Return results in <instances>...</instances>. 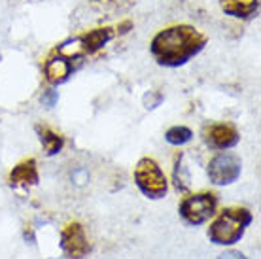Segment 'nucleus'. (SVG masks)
<instances>
[{
	"mask_svg": "<svg viewBox=\"0 0 261 259\" xmlns=\"http://www.w3.org/2000/svg\"><path fill=\"white\" fill-rule=\"evenodd\" d=\"M61 250L66 255V259H84L91 252L89 240L85 237L84 227L78 221L68 223L61 233Z\"/></svg>",
	"mask_w": 261,
	"mask_h": 259,
	"instance_id": "obj_7",
	"label": "nucleus"
},
{
	"mask_svg": "<svg viewBox=\"0 0 261 259\" xmlns=\"http://www.w3.org/2000/svg\"><path fill=\"white\" fill-rule=\"evenodd\" d=\"M252 212L246 208H225L208 227V239L218 246H233L244 237L252 223Z\"/></svg>",
	"mask_w": 261,
	"mask_h": 259,
	"instance_id": "obj_2",
	"label": "nucleus"
},
{
	"mask_svg": "<svg viewBox=\"0 0 261 259\" xmlns=\"http://www.w3.org/2000/svg\"><path fill=\"white\" fill-rule=\"evenodd\" d=\"M206 45V36L191 25H174L163 29L153 36L150 44V51L157 65L176 66L186 65L191 57L202 51Z\"/></svg>",
	"mask_w": 261,
	"mask_h": 259,
	"instance_id": "obj_1",
	"label": "nucleus"
},
{
	"mask_svg": "<svg viewBox=\"0 0 261 259\" xmlns=\"http://www.w3.org/2000/svg\"><path fill=\"white\" fill-rule=\"evenodd\" d=\"M57 91H46V93H44V95H42V104H44V106H49V108H51V106H55V102H57Z\"/></svg>",
	"mask_w": 261,
	"mask_h": 259,
	"instance_id": "obj_16",
	"label": "nucleus"
},
{
	"mask_svg": "<svg viewBox=\"0 0 261 259\" xmlns=\"http://www.w3.org/2000/svg\"><path fill=\"white\" fill-rule=\"evenodd\" d=\"M220 6L231 17L250 19L259 12V0H220Z\"/></svg>",
	"mask_w": 261,
	"mask_h": 259,
	"instance_id": "obj_11",
	"label": "nucleus"
},
{
	"mask_svg": "<svg viewBox=\"0 0 261 259\" xmlns=\"http://www.w3.org/2000/svg\"><path fill=\"white\" fill-rule=\"evenodd\" d=\"M40 180L38 169H36V161L34 159H25L19 165H15L13 170L10 172V184L15 188H31L36 186Z\"/></svg>",
	"mask_w": 261,
	"mask_h": 259,
	"instance_id": "obj_10",
	"label": "nucleus"
},
{
	"mask_svg": "<svg viewBox=\"0 0 261 259\" xmlns=\"http://www.w3.org/2000/svg\"><path fill=\"white\" fill-rule=\"evenodd\" d=\"M180 167H182V153H178V156L174 157V184H176V189L186 191V189H188V178L182 176Z\"/></svg>",
	"mask_w": 261,
	"mask_h": 259,
	"instance_id": "obj_15",
	"label": "nucleus"
},
{
	"mask_svg": "<svg viewBox=\"0 0 261 259\" xmlns=\"http://www.w3.org/2000/svg\"><path fill=\"white\" fill-rule=\"evenodd\" d=\"M165 138L172 146H182V144H188L193 138V133H191V129L184 127V125H176V127H170L165 133Z\"/></svg>",
	"mask_w": 261,
	"mask_h": 259,
	"instance_id": "obj_13",
	"label": "nucleus"
},
{
	"mask_svg": "<svg viewBox=\"0 0 261 259\" xmlns=\"http://www.w3.org/2000/svg\"><path fill=\"white\" fill-rule=\"evenodd\" d=\"M218 259H246V255H242L241 252H227L223 253V255H220Z\"/></svg>",
	"mask_w": 261,
	"mask_h": 259,
	"instance_id": "obj_17",
	"label": "nucleus"
},
{
	"mask_svg": "<svg viewBox=\"0 0 261 259\" xmlns=\"http://www.w3.org/2000/svg\"><path fill=\"white\" fill-rule=\"evenodd\" d=\"M242 163L235 153H218L208 163V178L216 186H229L239 180Z\"/></svg>",
	"mask_w": 261,
	"mask_h": 259,
	"instance_id": "obj_5",
	"label": "nucleus"
},
{
	"mask_svg": "<svg viewBox=\"0 0 261 259\" xmlns=\"http://www.w3.org/2000/svg\"><path fill=\"white\" fill-rule=\"evenodd\" d=\"M202 138L210 149H229L237 146L241 136L239 131L229 123H212L202 131Z\"/></svg>",
	"mask_w": 261,
	"mask_h": 259,
	"instance_id": "obj_8",
	"label": "nucleus"
},
{
	"mask_svg": "<svg viewBox=\"0 0 261 259\" xmlns=\"http://www.w3.org/2000/svg\"><path fill=\"white\" fill-rule=\"evenodd\" d=\"M216 208H218V197L214 193L208 191H202V193H195L186 197L180 206V218H182L188 225H202L216 214Z\"/></svg>",
	"mask_w": 261,
	"mask_h": 259,
	"instance_id": "obj_4",
	"label": "nucleus"
},
{
	"mask_svg": "<svg viewBox=\"0 0 261 259\" xmlns=\"http://www.w3.org/2000/svg\"><path fill=\"white\" fill-rule=\"evenodd\" d=\"M137 0H93V4L100 8L102 12H123L127 8H130Z\"/></svg>",
	"mask_w": 261,
	"mask_h": 259,
	"instance_id": "obj_14",
	"label": "nucleus"
},
{
	"mask_svg": "<svg viewBox=\"0 0 261 259\" xmlns=\"http://www.w3.org/2000/svg\"><path fill=\"white\" fill-rule=\"evenodd\" d=\"M112 38H114V31L112 29H95V31L82 34L76 40V49L80 53H95L100 47H105Z\"/></svg>",
	"mask_w": 261,
	"mask_h": 259,
	"instance_id": "obj_9",
	"label": "nucleus"
},
{
	"mask_svg": "<svg viewBox=\"0 0 261 259\" xmlns=\"http://www.w3.org/2000/svg\"><path fill=\"white\" fill-rule=\"evenodd\" d=\"M36 133H38V138L44 149H46L47 156H55L59 153L63 146H65V138L61 135H57L55 131H51L47 125H36Z\"/></svg>",
	"mask_w": 261,
	"mask_h": 259,
	"instance_id": "obj_12",
	"label": "nucleus"
},
{
	"mask_svg": "<svg viewBox=\"0 0 261 259\" xmlns=\"http://www.w3.org/2000/svg\"><path fill=\"white\" fill-rule=\"evenodd\" d=\"M135 184L148 199H163L169 189V182L157 161L142 157L135 167Z\"/></svg>",
	"mask_w": 261,
	"mask_h": 259,
	"instance_id": "obj_3",
	"label": "nucleus"
},
{
	"mask_svg": "<svg viewBox=\"0 0 261 259\" xmlns=\"http://www.w3.org/2000/svg\"><path fill=\"white\" fill-rule=\"evenodd\" d=\"M74 57H80V51L76 49V45H74L72 51H66L65 47H57V51L49 55V59L46 61V68L44 70H46L47 82L53 85L65 84L66 80L70 78L72 72L76 70Z\"/></svg>",
	"mask_w": 261,
	"mask_h": 259,
	"instance_id": "obj_6",
	"label": "nucleus"
}]
</instances>
